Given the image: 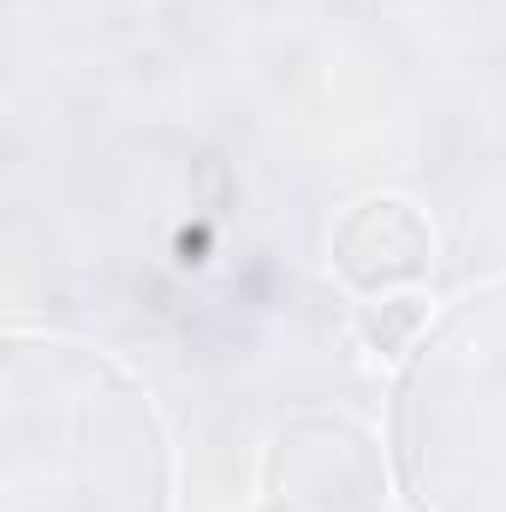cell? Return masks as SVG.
<instances>
[{"label": "cell", "instance_id": "cell-1", "mask_svg": "<svg viewBox=\"0 0 506 512\" xmlns=\"http://www.w3.org/2000/svg\"><path fill=\"white\" fill-rule=\"evenodd\" d=\"M435 256V233L423 227V215L399 197H370L346 215L334 262L346 280L358 286H393V280H417Z\"/></svg>", "mask_w": 506, "mask_h": 512}]
</instances>
